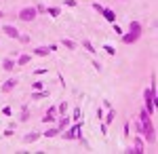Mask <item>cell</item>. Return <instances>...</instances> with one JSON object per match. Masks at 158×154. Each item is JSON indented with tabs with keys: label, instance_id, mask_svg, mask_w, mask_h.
Listing matches in <instances>:
<instances>
[{
	"label": "cell",
	"instance_id": "obj_1",
	"mask_svg": "<svg viewBox=\"0 0 158 154\" xmlns=\"http://www.w3.org/2000/svg\"><path fill=\"white\" fill-rule=\"evenodd\" d=\"M135 131L141 139H146V143H156V127L152 122V114L146 108H141L139 116L135 120Z\"/></svg>",
	"mask_w": 158,
	"mask_h": 154
},
{
	"label": "cell",
	"instance_id": "obj_2",
	"mask_svg": "<svg viewBox=\"0 0 158 154\" xmlns=\"http://www.w3.org/2000/svg\"><path fill=\"white\" fill-rule=\"evenodd\" d=\"M141 34H143V25L139 24V21H131L129 24V32H122L120 38L124 45H135L141 38Z\"/></svg>",
	"mask_w": 158,
	"mask_h": 154
},
{
	"label": "cell",
	"instance_id": "obj_3",
	"mask_svg": "<svg viewBox=\"0 0 158 154\" xmlns=\"http://www.w3.org/2000/svg\"><path fill=\"white\" fill-rule=\"evenodd\" d=\"M143 101H146V110L154 116L156 114V106H158V95H156V89H152V87H148L146 91H143Z\"/></svg>",
	"mask_w": 158,
	"mask_h": 154
},
{
	"label": "cell",
	"instance_id": "obj_4",
	"mask_svg": "<svg viewBox=\"0 0 158 154\" xmlns=\"http://www.w3.org/2000/svg\"><path fill=\"white\" fill-rule=\"evenodd\" d=\"M59 135L65 142H78V139H82V127H80V122L78 125H70L65 131H61Z\"/></svg>",
	"mask_w": 158,
	"mask_h": 154
},
{
	"label": "cell",
	"instance_id": "obj_5",
	"mask_svg": "<svg viewBox=\"0 0 158 154\" xmlns=\"http://www.w3.org/2000/svg\"><path fill=\"white\" fill-rule=\"evenodd\" d=\"M36 17H38L36 6H23L21 11L17 13V19H21L23 24H32V21H34Z\"/></svg>",
	"mask_w": 158,
	"mask_h": 154
},
{
	"label": "cell",
	"instance_id": "obj_6",
	"mask_svg": "<svg viewBox=\"0 0 158 154\" xmlns=\"http://www.w3.org/2000/svg\"><path fill=\"white\" fill-rule=\"evenodd\" d=\"M127 152H129V154H143V152H146V143H143V139L137 135L135 143L131 146V148H127Z\"/></svg>",
	"mask_w": 158,
	"mask_h": 154
},
{
	"label": "cell",
	"instance_id": "obj_7",
	"mask_svg": "<svg viewBox=\"0 0 158 154\" xmlns=\"http://www.w3.org/2000/svg\"><path fill=\"white\" fill-rule=\"evenodd\" d=\"M59 118V112H57V106H51L47 112H44V116H42V122H47V125H51V122H55V120Z\"/></svg>",
	"mask_w": 158,
	"mask_h": 154
},
{
	"label": "cell",
	"instance_id": "obj_8",
	"mask_svg": "<svg viewBox=\"0 0 158 154\" xmlns=\"http://www.w3.org/2000/svg\"><path fill=\"white\" fill-rule=\"evenodd\" d=\"M70 125H72V118H70L68 114H59V118H57V129H59V133L65 131Z\"/></svg>",
	"mask_w": 158,
	"mask_h": 154
},
{
	"label": "cell",
	"instance_id": "obj_9",
	"mask_svg": "<svg viewBox=\"0 0 158 154\" xmlns=\"http://www.w3.org/2000/svg\"><path fill=\"white\" fill-rule=\"evenodd\" d=\"M2 32L9 36V38H13V40H17V38H19V34H21V32H19V30H17L15 25H11V24L2 25Z\"/></svg>",
	"mask_w": 158,
	"mask_h": 154
},
{
	"label": "cell",
	"instance_id": "obj_10",
	"mask_svg": "<svg viewBox=\"0 0 158 154\" xmlns=\"http://www.w3.org/2000/svg\"><path fill=\"white\" fill-rule=\"evenodd\" d=\"M17 83H19V80H17V78H9V80H4V83H2V93H11L13 89H15V87H17Z\"/></svg>",
	"mask_w": 158,
	"mask_h": 154
},
{
	"label": "cell",
	"instance_id": "obj_11",
	"mask_svg": "<svg viewBox=\"0 0 158 154\" xmlns=\"http://www.w3.org/2000/svg\"><path fill=\"white\" fill-rule=\"evenodd\" d=\"M42 137V133H38V131H30V133H25L23 135V143H34V142H38Z\"/></svg>",
	"mask_w": 158,
	"mask_h": 154
},
{
	"label": "cell",
	"instance_id": "obj_12",
	"mask_svg": "<svg viewBox=\"0 0 158 154\" xmlns=\"http://www.w3.org/2000/svg\"><path fill=\"white\" fill-rule=\"evenodd\" d=\"M101 15H103V19H106L108 24H114V21H116V13L112 11V9H108V6H103Z\"/></svg>",
	"mask_w": 158,
	"mask_h": 154
},
{
	"label": "cell",
	"instance_id": "obj_13",
	"mask_svg": "<svg viewBox=\"0 0 158 154\" xmlns=\"http://www.w3.org/2000/svg\"><path fill=\"white\" fill-rule=\"evenodd\" d=\"M34 101H40V99H47L49 97V91L47 89H40V91H32V95H30Z\"/></svg>",
	"mask_w": 158,
	"mask_h": 154
},
{
	"label": "cell",
	"instance_id": "obj_14",
	"mask_svg": "<svg viewBox=\"0 0 158 154\" xmlns=\"http://www.w3.org/2000/svg\"><path fill=\"white\" fill-rule=\"evenodd\" d=\"M15 68H17V61H13L11 57H6V59L2 61V70L4 72H13Z\"/></svg>",
	"mask_w": 158,
	"mask_h": 154
},
{
	"label": "cell",
	"instance_id": "obj_15",
	"mask_svg": "<svg viewBox=\"0 0 158 154\" xmlns=\"http://www.w3.org/2000/svg\"><path fill=\"white\" fill-rule=\"evenodd\" d=\"M114 118H116V110L114 108H108V114H106V118H103V125H112L114 122Z\"/></svg>",
	"mask_w": 158,
	"mask_h": 154
},
{
	"label": "cell",
	"instance_id": "obj_16",
	"mask_svg": "<svg viewBox=\"0 0 158 154\" xmlns=\"http://www.w3.org/2000/svg\"><path fill=\"white\" fill-rule=\"evenodd\" d=\"M61 47H65L68 51H76V49H78V45H76L74 40H70V38H63V40H61Z\"/></svg>",
	"mask_w": 158,
	"mask_h": 154
},
{
	"label": "cell",
	"instance_id": "obj_17",
	"mask_svg": "<svg viewBox=\"0 0 158 154\" xmlns=\"http://www.w3.org/2000/svg\"><path fill=\"white\" fill-rule=\"evenodd\" d=\"M42 135H44L47 139H53V137H57V135H59V129H57V127H49Z\"/></svg>",
	"mask_w": 158,
	"mask_h": 154
},
{
	"label": "cell",
	"instance_id": "obj_18",
	"mask_svg": "<svg viewBox=\"0 0 158 154\" xmlns=\"http://www.w3.org/2000/svg\"><path fill=\"white\" fill-rule=\"evenodd\" d=\"M32 61V55L30 53H23V55H19V59H17V66H27Z\"/></svg>",
	"mask_w": 158,
	"mask_h": 154
},
{
	"label": "cell",
	"instance_id": "obj_19",
	"mask_svg": "<svg viewBox=\"0 0 158 154\" xmlns=\"http://www.w3.org/2000/svg\"><path fill=\"white\" fill-rule=\"evenodd\" d=\"M51 51H49V47H38V49H34V55L36 57H47Z\"/></svg>",
	"mask_w": 158,
	"mask_h": 154
},
{
	"label": "cell",
	"instance_id": "obj_20",
	"mask_svg": "<svg viewBox=\"0 0 158 154\" xmlns=\"http://www.w3.org/2000/svg\"><path fill=\"white\" fill-rule=\"evenodd\" d=\"M82 49H85L86 53H93V55H95V51H97V49L93 47V42H91V40H82Z\"/></svg>",
	"mask_w": 158,
	"mask_h": 154
},
{
	"label": "cell",
	"instance_id": "obj_21",
	"mask_svg": "<svg viewBox=\"0 0 158 154\" xmlns=\"http://www.w3.org/2000/svg\"><path fill=\"white\" fill-rule=\"evenodd\" d=\"M47 13H49L51 17H59V15H61V9H59V6H47Z\"/></svg>",
	"mask_w": 158,
	"mask_h": 154
},
{
	"label": "cell",
	"instance_id": "obj_22",
	"mask_svg": "<svg viewBox=\"0 0 158 154\" xmlns=\"http://www.w3.org/2000/svg\"><path fill=\"white\" fill-rule=\"evenodd\" d=\"M25 120H30V110L27 108H21V114H19V122H25Z\"/></svg>",
	"mask_w": 158,
	"mask_h": 154
},
{
	"label": "cell",
	"instance_id": "obj_23",
	"mask_svg": "<svg viewBox=\"0 0 158 154\" xmlns=\"http://www.w3.org/2000/svg\"><path fill=\"white\" fill-rule=\"evenodd\" d=\"M80 116H82V110H80V108H74V112H72L70 118L72 120H80Z\"/></svg>",
	"mask_w": 158,
	"mask_h": 154
},
{
	"label": "cell",
	"instance_id": "obj_24",
	"mask_svg": "<svg viewBox=\"0 0 158 154\" xmlns=\"http://www.w3.org/2000/svg\"><path fill=\"white\" fill-rule=\"evenodd\" d=\"M59 114H68V101H61V106H57Z\"/></svg>",
	"mask_w": 158,
	"mask_h": 154
},
{
	"label": "cell",
	"instance_id": "obj_25",
	"mask_svg": "<svg viewBox=\"0 0 158 154\" xmlns=\"http://www.w3.org/2000/svg\"><path fill=\"white\" fill-rule=\"evenodd\" d=\"M17 40H19V42H23V45H30V40H32V38H30V34H19Z\"/></svg>",
	"mask_w": 158,
	"mask_h": 154
},
{
	"label": "cell",
	"instance_id": "obj_26",
	"mask_svg": "<svg viewBox=\"0 0 158 154\" xmlns=\"http://www.w3.org/2000/svg\"><path fill=\"white\" fill-rule=\"evenodd\" d=\"M32 89H34V91H40V89H44V83H42V80H36V83L32 84Z\"/></svg>",
	"mask_w": 158,
	"mask_h": 154
},
{
	"label": "cell",
	"instance_id": "obj_27",
	"mask_svg": "<svg viewBox=\"0 0 158 154\" xmlns=\"http://www.w3.org/2000/svg\"><path fill=\"white\" fill-rule=\"evenodd\" d=\"M63 4L70 6V9H74V6H78V0H63Z\"/></svg>",
	"mask_w": 158,
	"mask_h": 154
},
{
	"label": "cell",
	"instance_id": "obj_28",
	"mask_svg": "<svg viewBox=\"0 0 158 154\" xmlns=\"http://www.w3.org/2000/svg\"><path fill=\"white\" fill-rule=\"evenodd\" d=\"M106 53H108V55H114V53H116V49H114V45H106Z\"/></svg>",
	"mask_w": 158,
	"mask_h": 154
},
{
	"label": "cell",
	"instance_id": "obj_29",
	"mask_svg": "<svg viewBox=\"0 0 158 154\" xmlns=\"http://www.w3.org/2000/svg\"><path fill=\"white\" fill-rule=\"evenodd\" d=\"M112 28H114V32H116V34H118V36L122 34V28H120V25H116V21L112 24Z\"/></svg>",
	"mask_w": 158,
	"mask_h": 154
},
{
	"label": "cell",
	"instance_id": "obj_30",
	"mask_svg": "<svg viewBox=\"0 0 158 154\" xmlns=\"http://www.w3.org/2000/svg\"><path fill=\"white\" fill-rule=\"evenodd\" d=\"M93 9H95L97 13H101V11H103V4H99V2H93Z\"/></svg>",
	"mask_w": 158,
	"mask_h": 154
},
{
	"label": "cell",
	"instance_id": "obj_31",
	"mask_svg": "<svg viewBox=\"0 0 158 154\" xmlns=\"http://www.w3.org/2000/svg\"><path fill=\"white\" fill-rule=\"evenodd\" d=\"M36 11H38V15H40V13H47V6H44V4H36Z\"/></svg>",
	"mask_w": 158,
	"mask_h": 154
},
{
	"label": "cell",
	"instance_id": "obj_32",
	"mask_svg": "<svg viewBox=\"0 0 158 154\" xmlns=\"http://www.w3.org/2000/svg\"><path fill=\"white\" fill-rule=\"evenodd\" d=\"M34 74H36V76H40V74H47V70H42V68H38V70H34Z\"/></svg>",
	"mask_w": 158,
	"mask_h": 154
},
{
	"label": "cell",
	"instance_id": "obj_33",
	"mask_svg": "<svg viewBox=\"0 0 158 154\" xmlns=\"http://www.w3.org/2000/svg\"><path fill=\"white\" fill-rule=\"evenodd\" d=\"M2 17H4V11H0V19H2Z\"/></svg>",
	"mask_w": 158,
	"mask_h": 154
},
{
	"label": "cell",
	"instance_id": "obj_34",
	"mask_svg": "<svg viewBox=\"0 0 158 154\" xmlns=\"http://www.w3.org/2000/svg\"><path fill=\"white\" fill-rule=\"evenodd\" d=\"M122 2H124V0H122Z\"/></svg>",
	"mask_w": 158,
	"mask_h": 154
}]
</instances>
